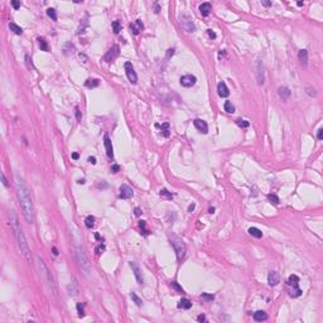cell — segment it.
<instances>
[{"label": "cell", "mask_w": 323, "mask_h": 323, "mask_svg": "<svg viewBox=\"0 0 323 323\" xmlns=\"http://www.w3.org/2000/svg\"><path fill=\"white\" fill-rule=\"evenodd\" d=\"M111 25H112V30H114V33H115V34L120 33V30H121V22H120V20H114Z\"/></svg>", "instance_id": "4316f807"}, {"label": "cell", "mask_w": 323, "mask_h": 323, "mask_svg": "<svg viewBox=\"0 0 323 323\" xmlns=\"http://www.w3.org/2000/svg\"><path fill=\"white\" fill-rule=\"evenodd\" d=\"M236 124H237L240 128H249V125H250V123L248 120H242V119H237L236 120Z\"/></svg>", "instance_id": "d590c367"}, {"label": "cell", "mask_w": 323, "mask_h": 323, "mask_svg": "<svg viewBox=\"0 0 323 323\" xmlns=\"http://www.w3.org/2000/svg\"><path fill=\"white\" fill-rule=\"evenodd\" d=\"M197 321H198V322H204V321H206V317H204L203 314H201V315L197 317Z\"/></svg>", "instance_id": "7dc6e473"}, {"label": "cell", "mask_w": 323, "mask_h": 323, "mask_svg": "<svg viewBox=\"0 0 323 323\" xmlns=\"http://www.w3.org/2000/svg\"><path fill=\"white\" fill-rule=\"evenodd\" d=\"M263 5H265V6H269V5H270V1H263Z\"/></svg>", "instance_id": "db71d44e"}, {"label": "cell", "mask_w": 323, "mask_h": 323, "mask_svg": "<svg viewBox=\"0 0 323 323\" xmlns=\"http://www.w3.org/2000/svg\"><path fill=\"white\" fill-rule=\"evenodd\" d=\"M217 91H218V95H220L221 97H227L228 95H230V90H228L227 85L224 81H221L217 85Z\"/></svg>", "instance_id": "e0dca14e"}, {"label": "cell", "mask_w": 323, "mask_h": 323, "mask_svg": "<svg viewBox=\"0 0 323 323\" xmlns=\"http://www.w3.org/2000/svg\"><path fill=\"white\" fill-rule=\"evenodd\" d=\"M268 200L273 204H279V198H278V196H275V194H268Z\"/></svg>", "instance_id": "8d00e7d4"}, {"label": "cell", "mask_w": 323, "mask_h": 323, "mask_svg": "<svg viewBox=\"0 0 323 323\" xmlns=\"http://www.w3.org/2000/svg\"><path fill=\"white\" fill-rule=\"evenodd\" d=\"M95 237L97 239V240H100V239H101V237H100V235H99V234H96V235H95Z\"/></svg>", "instance_id": "6f0895ef"}, {"label": "cell", "mask_w": 323, "mask_h": 323, "mask_svg": "<svg viewBox=\"0 0 323 323\" xmlns=\"http://www.w3.org/2000/svg\"><path fill=\"white\" fill-rule=\"evenodd\" d=\"M85 303H77V311L80 317H85Z\"/></svg>", "instance_id": "e575fe53"}, {"label": "cell", "mask_w": 323, "mask_h": 323, "mask_svg": "<svg viewBox=\"0 0 323 323\" xmlns=\"http://www.w3.org/2000/svg\"><path fill=\"white\" fill-rule=\"evenodd\" d=\"M139 227L143 230V234H144V235L148 234V230L145 228V221H140V222H139Z\"/></svg>", "instance_id": "f35d334b"}, {"label": "cell", "mask_w": 323, "mask_h": 323, "mask_svg": "<svg viewBox=\"0 0 323 323\" xmlns=\"http://www.w3.org/2000/svg\"><path fill=\"white\" fill-rule=\"evenodd\" d=\"M119 54H120V48H119V46L115 44V46H112L109 51H107V53L105 54V57H104V61L107 62V63H110V62L115 61L116 58L119 57Z\"/></svg>", "instance_id": "52a82bcc"}, {"label": "cell", "mask_w": 323, "mask_h": 323, "mask_svg": "<svg viewBox=\"0 0 323 323\" xmlns=\"http://www.w3.org/2000/svg\"><path fill=\"white\" fill-rule=\"evenodd\" d=\"M193 208H194V204H191V206L188 207V211H193Z\"/></svg>", "instance_id": "11a10c76"}, {"label": "cell", "mask_w": 323, "mask_h": 323, "mask_svg": "<svg viewBox=\"0 0 323 323\" xmlns=\"http://www.w3.org/2000/svg\"><path fill=\"white\" fill-rule=\"evenodd\" d=\"M172 287L174 288L176 290L180 291V293H183V291H184V290H183V288H182V287H179V285H178V283H176V282H172Z\"/></svg>", "instance_id": "ab89813d"}, {"label": "cell", "mask_w": 323, "mask_h": 323, "mask_svg": "<svg viewBox=\"0 0 323 323\" xmlns=\"http://www.w3.org/2000/svg\"><path fill=\"white\" fill-rule=\"evenodd\" d=\"M254 319H255L256 322L266 321V319H268V314H266L264 311H256L255 313H254Z\"/></svg>", "instance_id": "ffe728a7"}, {"label": "cell", "mask_w": 323, "mask_h": 323, "mask_svg": "<svg viewBox=\"0 0 323 323\" xmlns=\"http://www.w3.org/2000/svg\"><path fill=\"white\" fill-rule=\"evenodd\" d=\"M196 81H197V78L193 75H184L180 77V85L183 87H192V86H194Z\"/></svg>", "instance_id": "8fae6325"}, {"label": "cell", "mask_w": 323, "mask_h": 323, "mask_svg": "<svg viewBox=\"0 0 323 323\" xmlns=\"http://www.w3.org/2000/svg\"><path fill=\"white\" fill-rule=\"evenodd\" d=\"M279 282H280V275H279V274H278L276 272H270L269 275H268V283H269V285L275 287V285H278V284H279Z\"/></svg>", "instance_id": "2e32d148"}, {"label": "cell", "mask_w": 323, "mask_h": 323, "mask_svg": "<svg viewBox=\"0 0 323 323\" xmlns=\"http://www.w3.org/2000/svg\"><path fill=\"white\" fill-rule=\"evenodd\" d=\"M130 29H131V32H133L135 36H138V34L144 29V24H143V22H141L140 19H136L134 23L130 24Z\"/></svg>", "instance_id": "5bb4252c"}, {"label": "cell", "mask_w": 323, "mask_h": 323, "mask_svg": "<svg viewBox=\"0 0 323 323\" xmlns=\"http://www.w3.org/2000/svg\"><path fill=\"white\" fill-rule=\"evenodd\" d=\"M207 34H208V37H210V38H212V39H215V38L217 37V36H216V33L212 32L211 29H208V30H207Z\"/></svg>", "instance_id": "7bdbcfd3"}, {"label": "cell", "mask_w": 323, "mask_h": 323, "mask_svg": "<svg viewBox=\"0 0 323 323\" xmlns=\"http://www.w3.org/2000/svg\"><path fill=\"white\" fill-rule=\"evenodd\" d=\"M120 171V165H117V164H114L112 167H111V172L112 173H117Z\"/></svg>", "instance_id": "b9f144b4"}, {"label": "cell", "mask_w": 323, "mask_h": 323, "mask_svg": "<svg viewBox=\"0 0 323 323\" xmlns=\"http://www.w3.org/2000/svg\"><path fill=\"white\" fill-rule=\"evenodd\" d=\"M16 180V191H18V197H19V203L22 208L23 216L27 222L33 224L34 221V207H33V201L30 196V189L28 188L25 180H24L19 174L15 176Z\"/></svg>", "instance_id": "6da1fadb"}, {"label": "cell", "mask_w": 323, "mask_h": 323, "mask_svg": "<svg viewBox=\"0 0 323 323\" xmlns=\"http://www.w3.org/2000/svg\"><path fill=\"white\" fill-rule=\"evenodd\" d=\"M1 180H3V184H4L5 187H8V180H6L4 173H1Z\"/></svg>", "instance_id": "bcb514c9"}, {"label": "cell", "mask_w": 323, "mask_h": 323, "mask_svg": "<svg viewBox=\"0 0 323 323\" xmlns=\"http://www.w3.org/2000/svg\"><path fill=\"white\" fill-rule=\"evenodd\" d=\"M124 67H125V72H126L128 80L130 81V83H133V85H135V83L138 82V76H136V73H135V71H134L133 64H131L130 62H126Z\"/></svg>", "instance_id": "ba28073f"}, {"label": "cell", "mask_w": 323, "mask_h": 323, "mask_svg": "<svg viewBox=\"0 0 323 323\" xmlns=\"http://www.w3.org/2000/svg\"><path fill=\"white\" fill-rule=\"evenodd\" d=\"M104 250H105V245H104V244H101V245H99V246H97L95 251L97 252V254H101V252L104 251Z\"/></svg>", "instance_id": "60d3db41"}, {"label": "cell", "mask_w": 323, "mask_h": 323, "mask_svg": "<svg viewBox=\"0 0 323 323\" xmlns=\"http://www.w3.org/2000/svg\"><path fill=\"white\" fill-rule=\"evenodd\" d=\"M211 9H212V6H211L210 3H202V4L200 5V12H201V14H202V16H207L208 14H210Z\"/></svg>", "instance_id": "ac0fdd59"}, {"label": "cell", "mask_w": 323, "mask_h": 323, "mask_svg": "<svg viewBox=\"0 0 323 323\" xmlns=\"http://www.w3.org/2000/svg\"><path fill=\"white\" fill-rule=\"evenodd\" d=\"M171 242H172L173 248H174V251L177 254V258H178V260H182L183 258H184V255H186V244L183 242V240H180V239L177 237V236H172V237H171Z\"/></svg>", "instance_id": "277c9868"}, {"label": "cell", "mask_w": 323, "mask_h": 323, "mask_svg": "<svg viewBox=\"0 0 323 323\" xmlns=\"http://www.w3.org/2000/svg\"><path fill=\"white\" fill-rule=\"evenodd\" d=\"M10 226L13 228V232H14V236H15V240H16V244H18V248L20 250V254H22L24 258H25L28 261L32 260V254H30V249L28 246V242L25 240V236L23 234V230H22V226H20L19 221H18V217L14 211L10 212Z\"/></svg>", "instance_id": "7a4b0ae2"}, {"label": "cell", "mask_w": 323, "mask_h": 323, "mask_svg": "<svg viewBox=\"0 0 323 323\" xmlns=\"http://www.w3.org/2000/svg\"><path fill=\"white\" fill-rule=\"evenodd\" d=\"M191 307H192V303H191L188 299H186V298L180 299L179 303H178V308H179V309H189Z\"/></svg>", "instance_id": "cb8c5ba5"}, {"label": "cell", "mask_w": 323, "mask_h": 323, "mask_svg": "<svg viewBox=\"0 0 323 323\" xmlns=\"http://www.w3.org/2000/svg\"><path fill=\"white\" fill-rule=\"evenodd\" d=\"M159 194H160V197H163V198H165V200H172V198H173V194L169 192L168 189H165V188L162 189Z\"/></svg>", "instance_id": "f546056e"}, {"label": "cell", "mask_w": 323, "mask_h": 323, "mask_svg": "<svg viewBox=\"0 0 323 323\" xmlns=\"http://www.w3.org/2000/svg\"><path fill=\"white\" fill-rule=\"evenodd\" d=\"M258 83L263 85L264 83V64L261 62H258Z\"/></svg>", "instance_id": "d6986e66"}, {"label": "cell", "mask_w": 323, "mask_h": 323, "mask_svg": "<svg viewBox=\"0 0 323 323\" xmlns=\"http://www.w3.org/2000/svg\"><path fill=\"white\" fill-rule=\"evenodd\" d=\"M85 225H86V227H87V228L93 227V225H95V217H93V216H87V217H86V220H85Z\"/></svg>", "instance_id": "f1b7e54d"}, {"label": "cell", "mask_w": 323, "mask_h": 323, "mask_svg": "<svg viewBox=\"0 0 323 323\" xmlns=\"http://www.w3.org/2000/svg\"><path fill=\"white\" fill-rule=\"evenodd\" d=\"M130 268L133 269V272H134V275H135V278H136L138 283H139V284H143L144 279H143V275H141V270H140V268H139V266L136 265V264H135V263H133V261L130 263Z\"/></svg>", "instance_id": "9a60e30c"}, {"label": "cell", "mask_w": 323, "mask_h": 323, "mask_svg": "<svg viewBox=\"0 0 323 323\" xmlns=\"http://www.w3.org/2000/svg\"><path fill=\"white\" fill-rule=\"evenodd\" d=\"M78 158H80L78 153H73V154H72V159H73V160H77Z\"/></svg>", "instance_id": "816d5d0a"}, {"label": "cell", "mask_w": 323, "mask_h": 323, "mask_svg": "<svg viewBox=\"0 0 323 323\" xmlns=\"http://www.w3.org/2000/svg\"><path fill=\"white\" fill-rule=\"evenodd\" d=\"M47 15L49 16L52 20H57V12H56V9H53V8L47 9Z\"/></svg>", "instance_id": "4dcf8cb0"}, {"label": "cell", "mask_w": 323, "mask_h": 323, "mask_svg": "<svg viewBox=\"0 0 323 323\" xmlns=\"http://www.w3.org/2000/svg\"><path fill=\"white\" fill-rule=\"evenodd\" d=\"M201 298L204 300H213V296L212 294H207V293H202V296H201Z\"/></svg>", "instance_id": "74e56055"}, {"label": "cell", "mask_w": 323, "mask_h": 323, "mask_svg": "<svg viewBox=\"0 0 323 323\" xmlns=\"http://www.w3.org/2000/svg\"><path fill=\"white\" fill-rule=\"evenodd\" d=\"M290 93H291V92H290V90L288 88V87H285V86H283V87H280V88H279V96L282 97V99L284 100V101L289 99Z\"/></svg>", "instance_id": "7402d4cb"}, {"label": "cell", "mask_w": 323, "mask_h": 323, "mask_svg": "<svg viewBox=\"0 0 323 323\" xmlns=\"http://www.w3.org/2000/svg\"><path fill=\"white\" fill-rule=\"evenodd\" d=\"M104 145H105V149H106V154L109 158H114V148H112V143H111L110 138L105 135L104 136Z\"/></svg>", "instance_id": "4fadbf2b"}, {"label": "cell", "mask_w": 323, "mask_h": 323, "mask_svg": "<svg viewBox=\"0 0 323 323\" xmlns=\"http://www.w3.org/2000/svg\"><path fill=\"white\" fill-rule=\"evenodd\" d=\"M249 234L251 236H254V237H256V239H261L263 237V232L260 231L259 228H256V227H250L249 228Z\"/></svg>", "instance_id": "d4e9b609"}, {"label": "cell", "mask_w": 323, "mask_h": 323, "mask_svg": "<svg viewBox=\"0 0 323 323\" xmlns=\"http://www.w3.org/2000/svg\"><path fill=\"white\" fill-rule=\"evenodd\" d=\"M52 251H53V255H56V256L58 255V250H57V248H53V249H52Z\"/></svg>", "instance_id": "f5cc1de1"}, {"label": "cell", "mask_w": 323, "mask_h": 323, "mask_svg": "<svg viewBox=\"0 0 323 323\" xmlns=\"http://www.w3.org/2000/svg\"><path fill=\"white\" fill-rule=\"evenodd\" d=\"M76 258H77V261H78L80 265H81V268L85 269L86 272H88V269H90L88 259H87V256H86L85 251H83L82 246H80V245H76Z\"/></svg>", "instance_id": "8992f818"}, {"label": "cell", "mask_w": 323, "mask_h": 323, "mask_svg": "<svg viewBox=\"0 0 323 323\" xmlns=\"http://www.w3.org/2000/svg\"><path fill=\"white\" fill-rule=\"evenodd\" d=\"M100 85V81L97 78H88L87 81L85 82V86L87 88H95V87H97V86Z\"/></svg>", "instance_id": "603a6c76"}, {"label": "cell", "mask_w": 323, "mask_h": 323, "mask_svg": "<svg viewBox=\"0 0 323 323\" xmlns=\"http://www.w3.org/2000/svg\"><path fill=\"white\" fill-rule=\"evenodd\" d=\"M81 117H82V115H81V112H80L78 107H76V119L80 121V120H81Z\"/></svg>", "instance_id": "f6af8a7d"}, {"label": "cell", "mask_w": 323, "mask_h": 323, "mask_svg": "<svg viewBox=\"0 0 323 323\" xmlns=\"http://www.w3.org/2000/svg\"><path fill=\"white\" fill-rule=\"evenodd\" d=\"M37 263H38V266H39V272H40V275L43 276L44 283H46V285L48 287V289H49L51 293L56 297L57 296V288H56V285H54L53 278H52L49 270H48L47 265H46V263H44V260L40 259V258L37 259Z\"/></svg>", "instance_id": "3957f363"}, {"label": "cell", "mask_w": 323, "mask_h": 323, "mask_svg": "<svg viewBox=\"0 0 323 323\" xmlns=\"http://www.w3.org/2000/svg\"><path fill=\"white\" fill-rule=\"evenodd\" d=\"M78 183H80V184H83V183H85V179H80Z\"/></svg>", "instance_id": "9f6ffc18"}, {"label": "cell", "mask_w": 323, "mask_h": 323, "mask_svg": "<svg viewBox=\"0 0 323 323\" xmlns=\"http://www.w3.org/2000/svg\"><path fill=\"white\" fill-rule=\"evenodd\" d=\"M317 138H318V140H322V139H323V129H322V128H321V129H318Z\"/></svg>", "instance_id": "ee69618b"}, {"label": "cell", "mask_w": 323, "mask_h": 323, "mask_svg": "<svg viewBox=\"0 0 323 323\" xmlns=\"http://www.w3.org/2000/svg\"><path fill=\"white\" fill-rule=\"evenodd\" d=\"M88 162L91 163V164H96V158H95V157H90V158H88Z\"/></svg>", "instance_id": "f907efd6"}, {"label": "cell", "mask_w": 323, "mask_h": 323, "mask_svg": "<svg viewBox=\"0 0 323 323\" xmlns=\"http://www.w3.org/2000/svg\"><path fill=\"white\" fill-rule=\"evenodd\" d=\"M162 135L163 136H169V124L168 123H164L162 125Z\"/></svg>", "instance_id": "836d02e7"}, {"label": "cell", "mask_w": 323, "mask_h": 323, "mask_svg": "<svg viewBox=\"0 0 323 323\" xmlns=\"http://www.w3.org/2000/svg\"><path fill=\"white\" fill-rule=\"evenodd\" d=\"M38 42H39V47H40V49H42V51H44V52H47V51H48V44H47L46 39H44V38H38Z\"/></svg>", "instance_id": "1f68e13d"}, {"label": "cell", "mask_w": 323, "mask_h": 323, "mask_svg": "<svg viewBox=\"0 0 323 323\" xmlns=\"http://www.w3.org/2000/svg\"><path fill=\"white\" fill-rule=\"evenodd\" d=\"M120 193H119V198L121 200H128V198H131L134 196V191L130 188L128 184H123L120 187Z\"/></svg>", "instance_id": "30bf717a"}, {"label": "cell", "mask_w": 323, "mask_h": 323, "mask_svg": "<svg viewBox=\"0 0 323 323\" xmlns=\"http://www.w3.org/2000/svg\"><path fill=\"white\" fill-rule=\"evenodd\" d=\"M298 283H299V278L297 275H290L289 279H288V285L293 287L291 289H289V296L293 298H297L302 294V289L298 287Z\"/></svg>", "instance_id": "5b68a950"}, {"label": "cell", "mask_w": 323, "mask_h": 323, "mask_svg": "<svg viewBox=\"0 0 323 323\" xmlns=\"http://www.w3.org/2000/svg\"><path fill=\"white\" fill-rule=\"evenodd\" d=\"M224 107H225V111H226V112H228V114L235 112V106L232 105V102H231V101H226V102H225Z\"/></svg>", "instance_id": "83f0119b"}, {"label": "cell", "mask_w": 323, "mask_h": 323, "mask_svg": "<svg viewBox=\"0 0 323 323\" xmlns=\"http://www.w3.org/2000/svg\"><path fill=\"white\" fill-rule=\"evenodd\" d=\"M12 5H13L15 9H18L19 6H20V3H19V1H12Z\"/></svg>", "instance_id": "c3c4849f"}, {"label": "cell", "mask_w": 323, "mask_h": 323, "mask_svg": "<svg viewBox=\"0 0 323 323\" xmlns=\"http://www.w3.org/2000/svg\"><path fill=\"white\" fill-rule=\"evenodd\" d=\"M213 211H215V208L212 207V208H210V213H213Z\"/></svg>", "instance_id": "680465c9"}, {"label": "cell", "mask_w": 323, "mask_h": 323, "mask_svg": "<svg viewBox=\"0 0 323 323\" xmlns=\"http://www.w3.org/2000/svg\"><path fill=\"white\" fill-rule=\"evenodd\" d=\"M180 25H182V28L186 30V32H194V30H196V27H194L192 19L187 15H183L182 18H180Z\"/></svg>", "instance_id": "9c48e42d"}, {"label": "cell", "mask_w": 323, "mask_h": 323, "mask_svg": "<svg viewBox=\"0 0 323 323\" xmlns=\"http://www.w3.org/2000/svg\"><path fill=\"white\" fill-rule=\"evenodd\" d=\"M130 297H131V299L134 300V303L136 304V305H139V307H140V305L143 304V300H141L140 298H139V297L136 296V294L134 293V291H131V293H130Z\"/></svg>", "instance_id": "d6a6232c"}, {"label": "cell", "mask_w": 323, "mask_h": 323, "mask_svg": "<svg viewBox=\"0 0 323 323\" xmlns=\"http://www.w3.org/2000/svg\"><path fill=\"white\" fill-rule=\"evenodd\" d=\"M9 28H10V30H13V32L15 33V34H22V33H23L22 27L16 25L15 23H10V24H9Z\"/></svg>", "instance_id": "484cf974"}, {"label": "cell", "mask_w": 323, "mask_h": 323, "mask_svg": "<svg viewBox=\"0 0 323 323\" xmlns=\"http://www.w3.org/2000/svg\"><path fill=\"white\" fill-rule=\"evenodd\" d=\"M193 124H194V126H196V129L198 131H201L202 134H207L208 133V125H207V123L204 120L196 119L193 121Z\"/></svg>", "instance_id": "7c38bea8"}, {"label": "cell", "mask_w": 323, "mask_h": 323, "mask_svg": "<svg viewBox=\"0 0 323 323\" xmlns=\"http://www.w3.org/2000/svg\"><path fill=\"white\" fill-rule=\"evenodd\" d=\"M140 215H141V210L139 207H136L135 208V216H140Z\"/></svg>", "instance_id": "681fc988"}, {"label": "cell", "mask_w": 323, "mask_h": 323, "mask_svg": "<svg viewBox=\"0 0 323 323\" xmlns=\"http://www.w3.org/2000/svg\"><path fill=\"white\" fill-rule=\"evenodd\" d=\"M298 58H299L300 63L305 66L307 62H308V51L307 49H300L299 53H298Z\"/></svg>", "instance_id": "44dd1931"}]
</instances>
